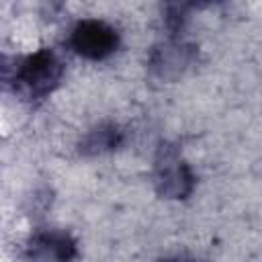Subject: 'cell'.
I'll return each mask as SVG.
<instances>
[{"label": "cell", "instance_id": "7", "mask_svg": "<svg viewBox=\"0 0 262 262\" xmlns=\"http://www.w3.org/2000/svg\"><path fill=\"white\" fill-rule=\"evenodd\" d=\"M162 262H201V260L190 258V256H172V258H164Z\"/></svg>", "mask_w": 262, "mask_h": 262}, {"label": "cell", "instance_id": "2", "mask_svg": "<svg viewBox=\"0 0 262 262\" xmlns=\"http://www.w3.org/2000/svg\"><path fill=\"white\" fill-rule=\"evenodd\" d=\"M70 45L78 55L86 59H104L117 49L119 35L104 20L84 18L72 29Z\"/></svg>", "mask_w": 262, "mask_h": 262}, {"label": "cell", "instance_id": "3", "mask_svg": "<svg viewBox=\"0 0 262 262\" xmlns=\"http://www.w3.org/2000/svg\"><path fill=\"white\" fill-rule=\"evenodd\" d=\"M156 186L158 192L168 199H184L192 192L194 176L178 151L170 145H162L156 158Z\"/></svg>", "mask_w": 262, "mask_h": 262}, {"label": "cell", "instance_id": "4", "mask_svg": "<svg viewBox=\"0 0 262 262\" xmlns=\"http://www.w3.org/2000/svg\"><path fill=\"white\" fill-rule=\"evenodd\" d=\"M76 254L74 237L63 231H37L27 244V258L31 262H72Z\"/></svg>", "mask_w": 262, "mask_h": 262}, {"label": "cell", "instance_id": "6", "mask_svg": "<svg viewBox=\"0 0 262 262\" xmlns=\"http://www.w3.org/2000/svg\"><path fill=\"white\" fill-rule=\"evenodd\" d=\"M192 57L190 47L182 45V43H170L162 49H156L154 57H151V68L160 74V76H170L172 72H180L184 66H188Z\"/></svg>", "mask_w": 262, "mask_h": 262}, {"label": "cell", "instance_id": "1", "mask_svg": "<svg viewBox=\"0 0 262 262\" xmlns=\"http://www.w3.org/2000/svg\"><path fill=\"white\" fill-rule=\"evenodd\" d=\"M63 66L51 49H39L25 57L14 70V82H18L31 96H47L61 80Z\"/></svg>", "mask_w": 262, "mask_h": 262}, {"label": "cell", "instance_id": "5", "mask_svg": "<svg viewBox=\"0 0 262 262\" xmlns=\"http://www.w3.org/2000/svg\"><path fill=\"white\" fill-rule=\"evenodd\" d=\"M125 141V133L119 125L106 123V125H98L96 129H92L80 143V151L86 156H96V154H104V151H113L117 147H121Z\"/></svg>", "mask_w": 262, "mask_h": 262}]
</instances>
